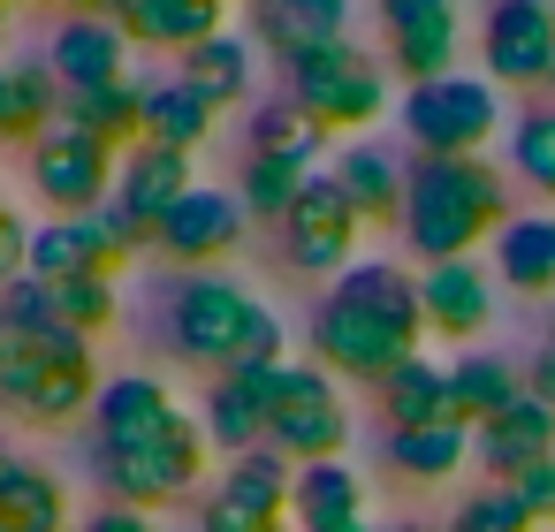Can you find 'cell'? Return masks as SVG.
<instances>
[{
	"mask_svg": "<svg viewBox=\"0 0 555 532\" xmlns=\"http://www.w3.org/2000/svg\"><path fill=\"white\" fill-rule=\"evenodd\" d=\"M31 236H39V229H31V221H24L16 206H9V213H0V289H9V282H24V274H31Z\"/></svg>",
	"mask_w": 555,
	"mask_h": 532,
	"instance_id": "41",
	"label": "cell"
},
{
	"mask_svg": "<svg viewBox=\"0 0 555 532\" xmlns=\"http://www.w3.org/2000/svg\"><path fill=\"white\" fill-rule=\"evenodd\" d=\"M449 395H456V426H487V418H502L517 395H525V373L509 365V358H494V350H464L456 365H449Z\"/></svg>",
	"mask_w": 555,
	"mask_h": 532,
	"instance_id": "29",
	"label": "cell"
},
{
	"mask_svg": "<svg viewBox=\"0 0 555 532\" xmlns=\"http://www.w3.org/2000/svg\"><path fill=\"white\" fill-rule=\"evenodd\" d=\"M115 267H130L122 251H115V236L92 221V213H77V221H47L39 236H31V274L39 282H85V274H115Z\"/></svg>",
	"mask_w": 555,
	"mask_h": 532,
	"instance_id": "20",
	"label": "cell"
},
{
	"mask_svg": "<svg viewBox=\"0 0 555 532\" xmlns=\"http://www.w3.org/2000/svg\"><path fill=\"white\" fill-rule=\"evenodd\" d=\"M0 213H9V198H0Z\"/></svg>",
	"mask_w": 555,
	"mask_h": 532,
	"instance_id": "53",
	"label": "cell"
},
{
	"mask_svg": "<svg viewBox=\"0 0 555 532\" xmlns=\"http://www.w3.org/2000/svg\"><path fill=\"white\" fill-rule=\"evenodd\" d=\"M320 145H327V138H320L289 100H259V107H251V145H244V153H289V160H305V168H312V160H320Z\"/></svg>",
	"mask_w": 555,
	"mask_h": 532,
	"instance_id": "37",
	"label": "cell"
},
{
	"mask_svg": "<svg viewBox=\"0 0 555 532\" xmlns=\"http://www.w3.org/2000/svg\"><path fill=\"white\" fill-rule=\"evenodd\" d=\"M183 426V403L168 395V380L153 373H107L100 403H92V433H100V456H130V449H153L160 433Z\"/></svg>",
	"mask_w": 555,
	"mask_h": 532,
	"instance_id": "14",
	"label": "cell"
},
{
	"mask_svg": "<svg viewBox=\"0 0 555 532\" xmlns=\"http://www.w3.org/2000/svg\"><path fill=\"white\" fill-rule=\"evenodd\" d=\"M464 0H380V24H388V69L411 77V85H434V77H456V24Z\"/></svg>",
	"mask_w": 555,
	"mask_h": 532,
	"instance_id": "13",
	"label": "cell"
},
{
	"mask_svg": "<svg viewBox=\"0 0 555 532\" xmlns=\"http://www.w3.org/2000/svg\"><path fill=\"white\" fill-rule=\"evenodd\" d=\"M320 532H380L373 517H350V524H320Z\"/></svg>",
	"mask_w": 555,
	"mask_h": 532,
	"instance_id": "47",
	"label": "cell"
},
{
	"mask_svg": "<svg viewBox=\"0 0 555 532\" xmlns=\"http://www.w3.org/2000/svg\"><path fill=\"white\" fill-rule=\"evenodd\" d=\"M100 388H107V373H100L85 335H69V327H47V335L0 327V411H16L31 426H69V418H92Z\"/></svg>",
	"mask_w": 555,
	"mask_h": 532,
	"instance_id": "3",
	"label": "cell"
},
{
	"mask_svg": "<svg viewBox=\"0 0 555 532\" xmlns=\"http://www.w3.org/2000/svg\"><path fill=\"white\" fill-rule=\"evenodd\" d=\"M282 100L320 130V138H350L365 122L388 115V77L365 47H305V54H282Z\"/></svg>",
	"mask_w": 555,
	"mask_h": 532,
	"instance_id": "4",
	"label": "cell"
},
{
	"mask_svg": "<svg viewBox=\"0 0 555 532\" xmlns=\"http://www.w3.org/2000/svg\"><path fill=\"white\" fill-rule=\"evenodd\" d=\"M358 236H365V213L350 206V191H343L327 168H312V183L297 191V206H289V221H282V251H289V267L335 282V274L358 267Z\"/></svg>",
	"mask_w": 555,
	"mask_h": 532,
	"instance_id": "9",
	"label": "cell"
},
{
	"mask_svg": "<svg viewBox=\"0 0 555 532\" xmlns=\"http://www.w3.org/2000/svg\"><path fill=\"white\" fill-rule=\"evenodd\" d=\"M327 176L350 191V206H358L365 221H403V183H411V168H403L388 145H343V153L327 160Z\"/></svg>",
	"mask_w": 555,
	"mask_h": 532,
	"instance_id": "26",
	"label": "cell"
},
{
	"mask_svg": "<svg viewBox=\"0 0 555 532\" xmlns=\"http://www.w3.org/2000/svg\"><path fill=\"white\" fill-rule=\"evenodd\" d=\"M380 418H388V433H411V426H456V395H449V365H434V358H403L380 388Z\"/></svg>",
	"mask_w": 555,
	"mask_h": 532,
	"instance_id": "24",
	"label": "cell"
},
{
	"mask_svg": "<svg viewBox=\"0 0 555 532\" xmlns=\"http://www.w3.org/2000/svg\"><path fill=\"white\" fill-rule=\"evenodd\" d=\"M517 502L532 509V524H555V456H547V464H532V471L517 479Z\"/></svg>",
	"mask_w": 555,
	"mask_h": 532,
	"instance_id": "43",
	"label": "cell"
},
{
	"mask_svg": "<svg viewBox=\"0 0 555 532\" xmlns=\"http://www.w3.org/2000/svg\"><path fill=\"white\" fill-rule=\"evenodd\" d=\"M418 312H426V335L472 342L479 327H494V274H487L479 259L418 267Z\"/></svg>",
	"mask_w": 555,
	"mask_h": 532,
	"instance_id": "18",
	"label": "cell"
},
{
	"mask_svg": "<svg viewBox=\"0 0 555 532\" xmlns=\"http://www.w3.org/2000/svg\"><path fill=\"white\" fill-rule=\"evenodd\" d=\"M472 456V426H411V433H388V464L418 486H441L456 479Z\"/></svg>",
	"mask_w": 555,
	"mask_h": 532,
	"instance_id": "35",
	"label": "cell"
},
{
	"mask_svg": "<svg viewBox=\"0 0 555 532\" xmlns=\"http://www.w3.org/2000/svg\"><path fill=\"white\" fill-rule=\"evenodd\" d=\"M494 282L517 297H555V213H509L494 229Z\"/></svg>",
	"mask_w": 555,
	"mask_h": 532,
	"instance_id": "21",
	"label": "cell"
},
{
	"mask_svg": "<svg viewBox=\"0 0 555 532\" xmlns=\"http://www.w3.org/2000/svg\"><path fill=\"white\" fill-rule=\"evenodd\" d=\"M47 130H62V85L47 62H16L9 69V130H0V145H39Z\"/></svg>",
	"mask_w": 555,
	"mask_h": 532,
	"instance_id": "33",
	"label": "cell"
},
{
	"mask_svg": "<svg viewBox=\"0 0 555 532\" xmlns=\"http://www.w3.org/2000/svg\"><path fill=\"white\" fill-rule=\"evenodd\" d=\"M525 388H532L540 403H555V342H540V358H532V373H525Z\"/></svg>",
	"mask_w": 555,
	"mask_h": 532,
	"instance_id": "45",
	"label": "cell"
},
{
	"mask_svg": "<svg viewBox=\"0 0 555 532\" xmlns=\"http://www.w3.org/2000/svg\"><path fill=\"white\" fill-rule=\"evenodd\" d=\"M289 517H297V532H320V524H350V517H365V479L350 471V456H327V464H297V494H289Z\"/></svg>",
	"mask_w": 555,
	"mask_h": 532,
	"instance_id": "30",
	"label": "cell"
},
{
	"mask_svg": "<svg viewBox=\"0 0 555 532\" xmlns=\"http://www.w3.org/2000/svg\"><path fill=\"white\" fill-rule=\"evenodd\" d=\"M54 289V327H69V335H107L115 320H122V289H115V274H85V282H47Z\"/></svg>",
	"mask_w": 555,
	"mask_h": 532,
	"instance_id": "36",
	"label": "cell"
},
{
	"mask_svg": "<svg viewBox=\"0 0 555 532\" xmlns=\"http://www.w3.org/2000/svg\"><path fill=\"white\" fill-rule=\"evenodd\" d=\"M191 191H198V168H191V153H176V145H130L122 168H115V206H130V213L153 229V244H160V221H168Z\"/></svg>",
	"mask_w": 555,
	"mask_h": 532,
	"instance_id": "19",
	"label": "cell"
},
{
	"mask_svg": "<svg viewBox=\"0 0 555 532\" xmlns=\"http://www.w3.org/2000/svg\"><path fill=\"white\" fill-rule=\"evenodd\" d=\"M24 168H31V191H39L62 221H77V213H100V206L115 198L122 153L100 145V138H85V130H47V138L24 153Z\"/></svg>",
	"mask_w": 555,
	"mask_h": 532,
	"instance_id": "10",
	"label": "cell"
},
{
	"mask_svg": "<svg viewBox=\"0 0 555 532\" xmlns=\"http://www.w3.org/2000/svg\"><path fill=\"white\" fill-rule=\"evenodd\" d=\"M388 532H418V524H388Z\"/></svg>",
	"mask_w": 555,
	"mask_h": 532,
	"instance_id": "51",
	"label": "cell"
},
{
	"mask_svg": "<svg viewBox=\"0 0 555 532\" xmlns=\"http://www.w3.org/2000/svg\"><path fill=\"white\" fill-rule=\"evenodd\" d=\"M221 107L191 85V77H160L145 85V145H176V153H198L214 138Z\"/></svg>",
	"mask_w": 555,
	"mask_h": 532,
	"instance_id": "27",
	"label": "cell"
},
{
	"mask_svg": "<svg viewBox=\"0 0 555 532\" xmlns=\"http://www.w3.org/2000/svg\"><path fill=\"white\" fill-rule=\"evenodd\" d=\"M47 69L62 92H100V85L130 77V31L107 16H62L47 39Z\"/></svg>",
	"mask_w": 555,
	"mask_h": 532,
	"instance_id": "17",
	"label": "cell"
},
{
	"mask_svg": "<svg viewBox=\"0 0 555 532\" xmlns=\"http://www.w3.org/2000/svg\"><path fill=\"white\" fill-rule=\"evenodd\" d=\"M509 221V191H502V168H487V153L472 160H411V183H403V251L426 259V267H449V259H472L479 236H494Z\"/></svg>",
	"mask_w": 555,
	"mask_h": 532,
	"instance_id": "2",
	"label": "cell"
},
{
	"mask_svg": "<svg viewBox=\"0 0 555 532\" xmlns=\"http://www.w3.org/2000/svg\"><path fill=\"white\" fill-rule=\"evenodd\" d=\"M251 16H259L274 54H305V47H343L350 39V0H251Z\"/></svg>",
	"mask_w": 555,
	"mask_h": 532,
	"instance_id": "28",
	"label": "cell"
},
{
	"mask_svg": "<svg viewBox=\"0 0 555 532\" xmlns=\"http://www.w3.org/2000/svg\"><path fill=\"white\" fill-rule=\"evenodd\" d=\"M555 456V403H540L532 388L502 411V418H487L479 433H472V464L487 471V486H517L532 464H547Z\"/></svg>",
	"mask_w": 555,
	"mask_h": 532,
	"instance_id": "16",
	"label": "cell"
},
{
	"mask_svg": "<svg viewBox=\"0 0 555 532\" xmlns=\"http://www.w3.org/2000/svg\"><path fill=\"white\" fill-rule=\"evenodd\" d=\"M289 365V358H282ZM282 365H229L206 380V403H198V433L221 449V456H251L267 449V426H274V380Z\"/></svg>",
	"mask_w": 555,
	"mask_h": 532,
	"instance_id": "12",
	"label": "cell"
},
{
	"mask_svg": "<svg viewBox=\"0 0 555 532\" xmlns=\"http://www.w3.org/2000/svg\"><path fill=\"white\" fill-rule=\"evenodd\" d=\"M77 532H160V524H153L145 509H122V502H107V509H92Z\"/></svg>",
	"mask_w": 555,
	"mask_h": 532,
	"instance_id": "44",
	"label": "cell"
},
{
	"mask_svg": "<svg viewBox=\"0 0 555 532\" xmlns=\"http://www.w3.org/2000/svg\"><path fill=\"white\" fill-rule=\"evenodd\" d=\"M0 532H69V486L31 456H0Z\"/></svg>",
	"mask_w": 555,
	"mask_h": 532,
	"instance_id": "22",
	"label": "cell"
},
{
	"mask_svg": "<svg viewBox=\"0 0 555 532\" xmlns=\"http://www.w3.org/2000/svg\"><path fill=\"white\" fill-rule=\"evenodd\" d=\"M47 9H77V0H47Z\"/></svg>",
	"mask_w": 555,
	"mask_h": 532,
	"instance_id": "49",
	"label": "cell"
},
{
	"mask_svg": "<svg viewBox=\"0 0 555 532\" xmlns=\"http://www.w3.org/2000/svg\"><path fill=\"white\" fill-rule=\"evenodd\" d=\"M251 320H259V297L244 282H229V274H183L176 297H168V350L183 365L229 373V365H244Z\"/></svg>",
	"mask_w": 555,
	"mask_h": 532,
	"instance_id": "5",
	"label": "cell"
},
{
	"mask_svg": "<svg viewBox=\"0 0 555 532\" xmlns=\"http://www.w3.org/2000/svg\"><path fill=\"white\" fill-rule=\"evenodd\" d=\"M198 532H289V524H282V517H251V509H236V502L206 494V509H198Z\"/></svg>",
	"mask_w": 555,
	"mask_h": 532,
	"instance_id": "42",
	"label": "cell"
},
{
	"mask_svg": "<svg viewBox=\"0 0 555 532\" xmlns=\"http://www.w3.org/2000/svg\"><path fill=\"white\" fill-rule=\"evenodd\" d=\"M426 312H418V274L396 259H358L350 274L327 282L312 312V365L335 380H388L403 358H418Z\"/></svg>",
	"mask_w": 555,
	"mask_h": 532,
	"instance_id": "1",
	"label": "cell"
},
{
	"mask_svg": "<svg viewBox=\"0 0 555 532\" xmlns=\"http://www.w3.org/2000/svg\"><path fill=\"white\" fill-rule=\"evenodd\" d=\"M0 130H9V69H0Z\"/></svg>",
	"mask_w": 555,
	"mask_h": 532,
	"instance_id": "48",
	"label": "cell"
},
{
	"mask_svg": "<svg viewBox=\"0 0 555 532\" xmlns=\"http://www.w3.org/2000/svg\"><path fill=\"white\" fill-rule=\"evenodd\" d=\"M509 168H517L540 198H555V107H525V115L509 122Z\"/></svg>",
	"mask_w": 555,
	"mask_h": 532,
	"instance_id": "38",
	"label": "cell"
},
{
	"mask_svg": "<svg viewBox=\"0 0 555 532\" xmlns=\"http://www.w3.org/2000/svg\"><path fill=\"white\" fill-rule=\"evenodd\" d=\"M449 532H532V509L517 502V486H472L456 502Z\"/></svg>",
	"mask_w": 555,
	"mask_h": 532,
	"instance_id": "39",
	"label": "cell"
},
{
	"mask_svg": "<svg viewBox=\"0 0 555 532\" xmlns=\"http://www.w3.org/2000/svg\"><path fill=\"white\" fill-rule=\"evenodd\" d=\"M62 130H85L115 153L145 145V85L138 77H115L100 92H62Z\"/></svg>",
	"mask_w": 555,
	"mask_h": 532,
	"instance_id": "23",
	"label": "cell"
},
{
	"mask_svg": "<svg viewBox=\"0 0 555 532\" xmlns=\"http://www.w3.org/2000/svg\"><path fill=\"white\" fill-rule=\"evenodd\" d=\"M122 31H130V47H160L183 62L191 47L229 31V0H138V16Z\"/></svg>",
	"mask_w": 555,
	"mask_h": 532,
	"instance_id": "25",
	"label": "cell"
},
{
	"mask_svg": "<svg viewBox=\"0 0 555 532\" xmlns=\"http://www.w3.org/2000/svg\"><path fill=\"white\" fill-rule=\"evenodd\" d=\"M487 85H555V9L547 0H494L479 24Z\"/></svg>",
	"mask_w": 555,
	"mask_h": 532,
	"instance_id": "11",
	"label": "cell"
},
{
	"mask_svg": "<svg viewBox=\"0 0 555 532\" xmlns=\"http://www.w3.org/2000/svg\"><path fill=\"white\" fill-rule=\"evenodd\" d=\"M176 77H191V85H198L214 107H244V100H251V77H259V62H251V39H244V31H221V39L191 47Z\"/></svg>",
	"mask_w": 555,
	"mask_h": 532,
	"instance_id": "32",
	"label": "cell"
},
{
	"mask_svg": "<svg viewBox=\"0 0 555 532\" xmlns=\"http://www.w3.org/2000/svg\"><path fill=\"white\" fill-rule=\"evenodd\" d=\"M221 502H236V509H251V517H289V494H297V464L282 456V449H251V456H229V471H221V486H214Z\"/></svg>",
	"mask_w": 555,
	"mask_h": 532,
	"instance_id": "31",
	"label": "cell"
},
{
	"mask_svg": "<svg viewBox=\"0 0 555 532\" xmlns=\"http://www.w3.org/2000/svg\"><path fill=\"white\" fill-rule=\"evenodd\" d=\"M244 229H251V213H244V198L229 191V183H198L168 221H160V259H176V267H191V274H206V259H229L236 244H244Z\"/></svg>",
	"mask_w": 555,
	"mask_h": 532,
	"instance_id": "15",
	"label": "cell"
},
{
	"mask_svg": "<svg viewBox=\"0 0 555 532\" xmlns=\"http://www.w3.org/2000/svg\"><path fill=\"white\" fill-rule=\"evenodd\" d=\"M403 138L426 153V160H472L487 153V138L502 130V92L487 77H434V85H411L403 107H396Z\"/></svg>",
	"mask_w": 555,
	"mask_h": 532,
	"instance_id": "6",
	"label": "cell"
},
{
	"mask_svg": "<svg viewBox=\"0 0 555 532\" xmlns=\"http://www.w3.org/2000/svg\"><path fill=\"white\" fill-rule=\"evenodd\" d=\"M312 183V168L305 160H289V153H244V168H236V198H244V213L251 221H289V206H297V191Z\"/></svg>",
	"mask_w": 555,
	"mask_h": 532,
	"instance_id": "34",
	"label": "cell"
},
{
	"mask_svg": "<svg viewBox=\"0 0 555 532\" xmlns=\"http://www.w3.org/2000/svg\"><path fill=\"white\" fill-rule=\"evenodd\" d=\"M547 342H555V312H547Z\"/></svg>",
	"mask_w": 555,
	"mask_h": 532,
	"instance_id": "50",
	"label": "cell"
},
{
	"mask_svg": "<svg viewBox=\"0 0 555 532\" xmlns=\"http://www.w3.org/2000/svg\"><path fill=\"white\" fill-rule=\"evenodd\" d=\"M77 16H107V24H130L138 0H77Z\"/></svg>",
	"mask_w": 555,
	"mask_h": 532,
	"instance_id": "46",
	"label": "cell"
},
{
	"mask_svg": "<svg viewBox=\"0 0 555 532\" xmlns=\"http://www.w3.org/2000/svg\"><path fill=\"white\" fill-rule=\"evenodd\" d=\"M206 456H214V441L198 433V418H183L176 433H160L153 449H130V456H92L100 464V486H107V502H122V509H160V502H183V494H198L206 486Z\"/></svg>",
	"mask_w": 555,
	"mask_h": 532,
	"instance_id": "8",
	"label": "cell"
},
{
	"mask_svg": "<svg viewBox=\"0 0 555 532\" xmlns=\"http://www.w3.org/2000/svg\"><path fill=\"white\" fill-rule=\"evenodd\" d=\"M267 449H282L289 464H327V456L350 449V403H343V388H335L327 365H312V358H289L282 365Z\"/></svg>",
	"mask_w": 555,
	"mask_h": 532,
	"instance_id": "7",
	"label": "cell"
},
{
	"mask_svg": "<svg viewBox=\"0 0 555 532\" xmlns=\"http://www.w3.org/2000/svg\"><path fill=\"white\" fill-rule=\"evenodd\" d=\"M0 327H24V335H47V327H54V289H47L39 274L9 282V289H0Z\"/></svg>",
	"mask_w": 555,
	"mask_h": 532,
	"instance_id": "40",
	"label": "cell"
},
{
	"mask_svg": "<svg viewBox=\"0 0 555 532\" xmlns=\"http://www.w3.org/2000/svg\"><path fill=\"white\" fill-rule=\"evenodd\" d=\"M9 9H16V0H0V16H9Z\"/></svg>",
	"mask_w": 555,
	"mask_h": 532,
	"instance_id": "52",
	"label": "cell"
}]
</instances>
